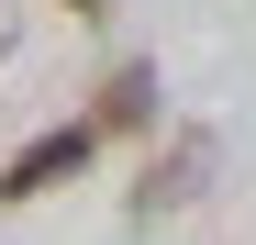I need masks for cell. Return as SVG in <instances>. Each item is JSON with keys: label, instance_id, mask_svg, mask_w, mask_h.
Instances as JSON below:
<instances>
[{"label": "cell", "instance_id": "obj_1", "mask_svg": "<svg viewBox=\"0 0 256 245\" xmlns=\"http://www.w3.org/2000/svg\"><path fill=\"white\" fill-rule=\"evenodd\" d=\"M90 156H100V122H45V134L0 168V200H45V190H67L78 168H90Z\"/></svg>", "mask_w": 256, "mask_h": 245}, {"label": "cell", "instance_id": "obj_2", "mask_svg": "<svg viewBox=\"0 0 256 245\" xmlns=\"http://www.w3.org/2000/svg\"><path fill=\"white\" fill-rule=\"evenodd\" d=\"M200 168H212V134H178L145 168V190H134V223H156V212H178V200H200Z\"/></svg>", "mask_w": 256, "mask_h": 245}, {"label": "cell", "instance_id": "obj_3", "mask_svg": "<svg viewBox=\"0 0 256 245\" xmlns=\"http://www.w3.org/2000/svg\"><path fill=\"white\" fill-rule=\"evenodd\" d=\"M100 134H134V122H156V67H112V90H100Z\"/></svg>", "mask_w": 256, "mask_h": 245}, {"label": "cell", "instance_id": "obj_4", "mask_svg": "<svg viewBox=\"0 0 256 245\" xmlns=\"http://www.w3.org/2000/svg\"><path fill=\"white\" fill-rule=\"evenodd\" d=\"M67 12H100V0H67Z\"/></svg>", "mask_w": 256, "mask_h": 245}]
</instances>
